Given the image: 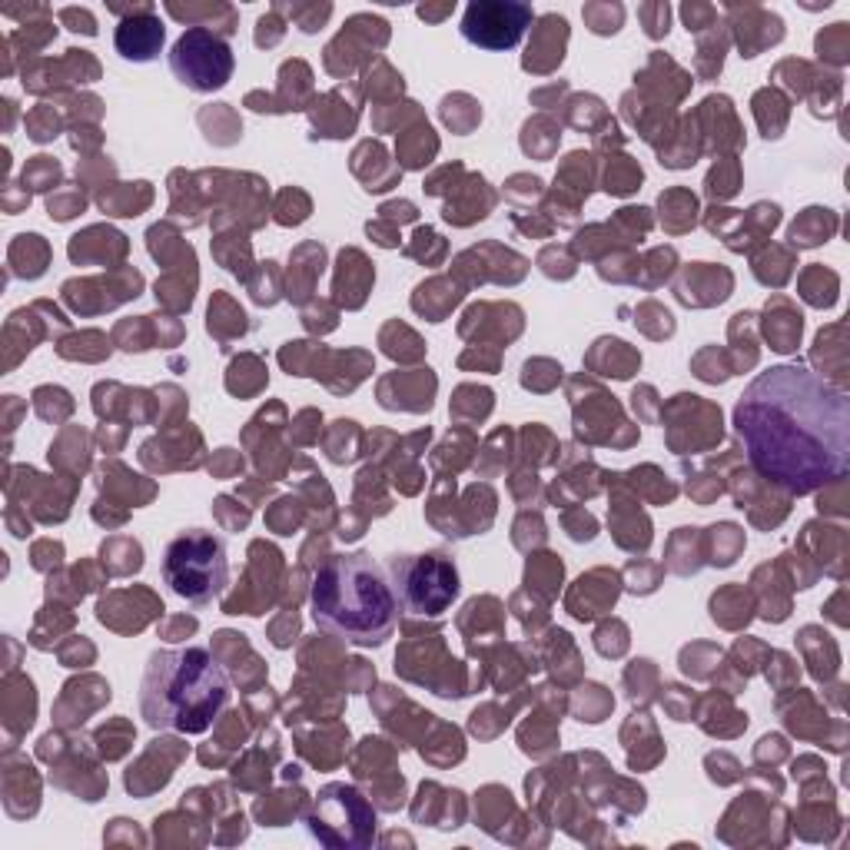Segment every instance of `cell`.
Returning <instances> with one entry per match:
<instances>
[{
    "label": "cell",
    "mask_w": 850,
    "mask_h": 850,
    "mask_svg": "<svg viewBox=\"0 0 850 850\" xmlns=\"http://www.w3.org/2000/svg\"><path fill=\"white\" fill-rule=\"evenodd\" d=\"M751 469L787 495L821 492L850 472L847 392L807 366L761 372L734 406Z\"/></svg>",
    "instance_id": "obj_1"
},
{
    "label": "cell",
    "mask_w": 850,
    "mask_h": 850,
    "mask_svg": "<svg viewBox=\"0 0 850 850\" xmlns=\"http://www.w3.org/2000/svg\"><path fill=\"white\" fill-rule=\"evenodd\" d=\"M309 608L319 631L359 648L386 645L399 625L392 582L366 552L326 555L309 585Z\"/></svg>",
    "instance_id": "obj_2"
},
{
    "label": "cell",
    "mask_w": 850,
    "mask_h": 850,
    "mask_svg": "<svg viewBox=\"0 0 850 850\" xmlns=\"http://www.w3.org/2000/svg\"><path fill=\"white\" fill-rule=\"evenodd\" d=\"M230 704V678L210 648L153 651L140 681V714L153 731L203 734Z\"/></svg>",
    "instance_id": "obj_3"
},
{
    "label": "cell",
    "mask_w": 850,
    "mask_h": 850,
    "mask_svg": "<svg viewBox=\"0 0 850 850\" xmlns=\"http://www.w3.org/2000/svg\"><path fill=\"white\" fill-rule=\"evenodd\" d=\"M163 582L190 605H210L213 598H220L230 585V558L223 538L203 528L180 532L163 555Z\"/></svg>",
    "instance_id": "obj_4"
},
{
    "label": "cell",
    "mask_w": 850,
    "mask_h": 850,
    "mask_svg": "<svg viewBox=\"0 0 850 850\" xmlns=\"http://www.w3.org/2000/svg\"><path fill=\"white\" fill-rule=\"evenodd\" d=\"M389 575L399 608H406L409 615L439 618L459 598V568L445 552L392 555Z\"/></svg>",
    "instance_id": "obj_5"
},
{
    "label": "cell",
    "mask_w": 850,
    "mask_h": 850,
    "mask_svg": "<svg viewBox=\"0 0 850 850\" xmlns=\"http://www.w3.org/2000/svg\"><path fill=\"white\" fill-rule=\"evenodd\" d=\"M170 70L193 93H213L233 80L236 57L226 37L203 27H186L170 50Z\"/></svg>",
    "instance_id": "obj_6"
},
{
    "label": "cell",
    "mask_w": 850,
    "mask_h": 850,
    "mask_svg": "<svg viewBox=\"0 0 850 850\" xmlns=\"http://www.w3.org/2000/svg\"><path fill=\"white\" fill-rule=\"evenodd\" d=\"M535 24L528 4L515 0H475L462 14V37L482 50H512L522 44L525 30Z\"/></svg>",
    "instance_id": "obj_7"
},
{
    "label": "cell",
    "mask_w": 850,
    "mask_h": 850,
    "mask_svg": "<svg viewBox=\"0 0 850 850\" xmlns=\"http://www.w3.org/2000/svg\"><path fill=\"white\" fill-rule=\"evenodd\" d=\"M389 44V24L376 14H356L346 20L339 37L326 47V70L336 77H346L359 64L362 54H376Z\"/></svg>",
    "instance_id": "obj_8"
},
{
    "label": "cell",
    "mask_w": 850,
    "mask_h": 850,
    "mask_svg": "<svg viewBox=\"0 0 850 850\" xmlns=\"http://www.w3.org/2000/svg\"><path fill=\"white\" fill-rule=\"evenodd\" d=\"M724 27L734 30L741 57H758L764 47L784 40V20L758 4H728L724 7Z\"/></svg>",
    "instance_id": "obj_9"
},
{
    "label": "cell",
    "mask_w": 850,
    "mask_h": 850,
    "mask_svg": "<svg viewBox=\"0 0 850 850\" xmlns=\"http://www.w3.org/2000/svg\"><path fill=\"white\" fill-rule=\"evenodd\" d=\"M163 40H167V27L163 20L153 14H137V17H127L117 24V34H113V47L123 60L130 64H150V60L160 57L163 50Z\"/></svg>",
    "instance_id": "obj_10"
},
{
    "label": "cell",
    "mask_w": 850,
    "mask_h": 850,
    "mask_svg": "<svg viewBox=\"0 0 850 850\" xmlns=\"http://www.w3.org/2000/svg\"><path fill=\"white\" fill-rule=\"evenodd\" d=\"M565 44H568V20L562 14L538 17L532 27V40H528V47H525L522 67L532 70V74H552V70L562 64Z\"/></svg>",
    "instance_id": "obj_11"
},
{
    "label": "cell",
    "mask_w": 850,
    "mask_h": 850,
    "mask_svg": "<svg viewBox=\"0 0 850 850\" xmlns=\"http://www.w3.org/2000/svg\"><path fill=\"white\" fill-rule=\"evenodd\" d=\"M167 14L173 20H183L186 27H203L220 37H230L236 34V27H240V17H236V7L230 4H167Z\"/></svg>",
    "instance_id": "obj_12"
},
{
    "label": "cell",
    "mask_w": 850,
    "mask_h": 850,
    "mask_svg": "<svg viewBox=\"0 0 850 850\" xmlns=\"http://www.w3.org/2000/svg\"><path fill=\"white\" fill-rule=\"evenodd\" d=\"M372 283V269L356 250H346L339 256V276H336V296L339 303H346L349 309L362 306L366 299V289Z\"/></svg>",
    "instance_id": "obj_13"
},
{
    "label": "cell",
    "mask_w": 850,
    "mask_h": 850,
    "mask_svg": "<svg viewBox=\"0 0 850 850\" xmlns=\"http://www.w3.org/2000/svg\"><path fill=\"white\" fill-rule=\"evenodd\" d=\"M837 230V220L831 210H807L801 220L791 226V240L797 246H817L827 243V236Z\"/></svg>",
    "instance_id": "obj_14"
},
{
    "label": "cell",
    "mask_w": 850,
    "mask_h": 850,
    "mask_svg": "<svg viewBox=\"0 0 850 850\" xmlns=\"http://www.w3.org/2000/svg\"><path fill=\"white\" fill-rule=\"evenodd\" d=\"M724 50H728V34H724V20L718 27L704 30L701 40H698V60H694V67H698L701 77H714L724 64Z\"/></svg>",
    "instance_id": "obj_15"
},
{
    "label": "cell",
    "mask_w": 850,
    "mask_h": 850,
    "mask_svg": "<svg viewBox=\"0 0 850 850\" xmlns=\"http://www.w3.org/2000/svg\"><path fill=\"white\" fill-rule=\"evenodd\" d=\"M754 113H758V120H761L767 140L781 137L784 123H787V100L781 97V93L771 90V87L761 90L758 97H754Z\"/></svg>",
    "instance_id": "obj_16"
},
{
    "label": "cell",
    "mask_w": 850,
    "mask_h": 850,
    "mask_svg": "<svg viewBox=\"0 0 850 850\" xmlns=\"http://www.w3.org/2000/svg\"><path fill=\"white\" fill-rule=\"evenodd\" d=\"M847 54H850V24H831L817 34V57L831 67H841L847 64Z\"/></svg>",
    "instance_id": "obj_17"
},
{
    "label": "cell",
    "mask_w": 850,
    "mask_h": 850,
    "mask_svg": "<svg viewBox=\"0 0 850 850\" xmlns=\"http://www.w3.org/2000/svg\"><path fill=\"white\" fill-rule=\"evenodd\" d=\"M279 14L289 17L303 34H316L319 27H326V20L333 17V4H273Z\"/></svg>",
    "instance_id": "obj_18"
},
{
    "label": "cell",
    "mask_w": 850,
    "mask_h": 850,
    "mask_svg": "<svg viewBox=\"0 0 850 850\" xmlns=\"http://www.w3.org/2000/svg\"><path fill=\"white\" fill-rule=\"evenodd\" d=\"M582 17H585V27L592 30L598 37H611L618 34L621 24H625V7L621 4H585L582 7Z\"/></svg>",
    "instance_id": "obj_19"
},
{
    "label": "cell",
    "mask_w": 850,
    "mask_h": 850,
    "mask_svg": "<svg viewBox=\"0 0 850 850\" xmlns=\"http://www.w3.org/2000/svg\"><path fill=\"white\" fill-rule=\"evenodd\" d=\"M442 120L449 123L452 130L469 133L475 123L482 120V110H479V103H475L472 97H465V93H455V97L442 100Z\"/></svg>",
    "instance_id": "obj_20"
},
{
    "label": "cell",
    "mask_w": 850,
    "mask_h": 850,
    "mask_svg": "<svg viewBox=\"0 0 850 850\" xmlns=\"http://www.w3.org/2000/svg\"><path fill=\"white\" fill-rule=\"evenodd\" d=\"M804 299L814 306H834L837 299V276L827 273V269H807L801 279Z\"/></svg>",
    "instance_id": "obj_21"
},
{
    "label": "cell",
    "mask_w": 850,
    "mask_h": 850,
    "mask_svg": "<svg viewBox=\"0 0 850 850\" xmlns=\"http://www.w3.org/2000/svg\"><path fill=\"white\" fill-rule=\"evenodd\" d=\"M681 20H684V27H688V34H704V30L721 24V14L714 4H698V0H691V4L681 7Z\"/></svg>",
    "instance_id": "obj_22"
},
{
    "label": "cell",
    "mask_w": 850,
    "mask_h": 850,
    "mask_svg": "<svg viewBox=\"0 0 850 850\" xmlns=\"http://www.w3.org/2000/svg\"><path fill=\"white\" fill-rule=\"evenodd\" d=\"M638 20L645 24V34L651 40H661L668 34V24H671V7L665 0H651V4H641L638 7Z\"/></svg>",
    "instance_id": "obj_23"
},
{
    "label": "cell",
    "mask_w": 850,
    "mask_h": 850,
    "mask_svg": "<svg viewBox=\"0 0 850 850\" xmlns=\"http://www.w3.org/2000/svg\"><path fill=\"white\" fill-rule=\"evenodd\" d=\"M661 206H675V213H671L668 220H665V223H668V230L681 233V230H688V226L694 223V196L675 190V193L661 196Z\"/></svg>",
    "instance_id": "obj_24"
},
{
    "label": "cell",
    "mask_w": 850,
    "mask_h": 850,
    "mask_svg": "<svg viewBox=\"0 0 850 850\" xmlns=\"http://www.w3.org/2000/svg\"><path fill=\"white\" fill-rule=\"evenodd\" d=\"M286 24H289V20L279 14L276 7H269L266 14L256 20V44L259 47H276L279 40H283V34H286Z\"/></svg>",
    "instance_id": "obj_25"
},
{
    "label": "cell",
    "mask_w": 850,
    "mask_h": 850,
    "mask_svg": "<svg viewBox=\"0 0 850 850\" xmlns=\"http://www.w3.org/2000/svg\"><path fill=\"white\" fill-rule=\"evenodd\" d=\"M57 20L64 27L74 30V34H87V37L97 34V20H93V14L87 7H64V10H57Z\"/></svg>",
    "instance_id": "obj_26"
},
{
    "label": "cell",
    "mask_w": 850,
    "mask_h": 850,
    "mask_svg": "<svg viewBox=\"0 0 850 850\" xmlns=\"http://www.w3.org/2000/svg\"><path fill=\"white\" fill-rule=\"evenodd\" d=\"M306 210H309V200L303 193H283L279 200V223H303L306 220Z\"/></svg>",
    "instance_id": "obj_27"
},
{
    "label": "cell",
    "mask_w": 850,
    "mask_h": 850,
    "mask_svg": "<svg viewBox=\"0 0 850 850\" xmlns=\"http://www.w3.org/2000/svg\"><path fill=\"white\" fill-rule=\"evenodd\" d=\"M565 525H568V532H572L575 542H592V538H595V518L592 515H585V512L568 515Z\"/></svg>",
    "instance_id": "obj_28"
},
{
    "label": "cell",
    "mask_w": 850,
    "mask_h": 850,
    "mask_svg": "<svg viewBox=\"0 0 850 850\" xmlns=\"http://www.w3.org/2000/svg\"><path fill=\"white\" fill-rule=\"evenodd\" d=\"M452 10H455V4H442V7H419L416 14L422 17V20H429V24H439V20H445V17H452Z\"/></svg>",
    "instance_id": "obj_29"
}]
</instances>
